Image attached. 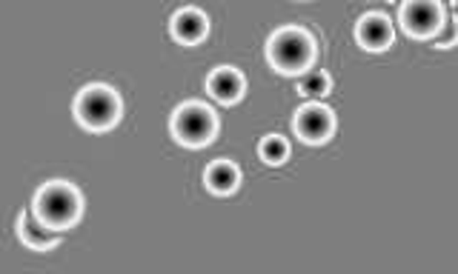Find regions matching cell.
<instances>
[{
  "mask_svg": "<svg viewBox=\"0 0 458 274\" xmlns=\"http://www.w3.org/2000/svg\"><path fill=\"white\" fill-rule=\"evenodd\" d=\"M35 214L38 218L52 226L66 232L69 226H75L81 218V195L75 186H69L64 180H52L43 183L38 195H35Z\"/></svg>",
  "mask_w": 458,
  "mask_h": 274,
  "instance_id": "obj_1",
  "label": "cell"
},
{
  "mask_svg": "<svg viewBox=\"0 0 458 274\" xmlns=\"http://www.w3.org/2000/svg\"><path fill=\"white\" fill-rule=\"evenodd\" d=\"M267 57L284 75H301L304 69H310L315 57V40L310 32L298 26H286L281 32H276L267 43Z\"/></svg>",
  "mask_w": 458,
  "mask_h": 274,
  "instance_id": "obj_2",
  "label": "cell"
},
{
  "mask_svg": "<svg viewBox=\"0 0 458 274\" xmlns=\"http://www.w3.org/2000/svg\"><path fill=\"white\" fill-rule=\"evenodd\" d=\"M75 118L92 132H106L121 118V100L109 86H86L75 100Z\"/></svg>",
  "mask_w": 458,
  "mask_h": 274,
  "instance_id": "obj_3",
  "label": "cell"
},
{
  "mask_svg": "<svg viewBox=\"0 0 458 274\" xmlns=\"http://www.w3.org/2000/svg\"><path fill=\"white\" fill-rule=\"evenodd\" d=\"M215 114L212 109L200 104H183L175 114H172V135H175L183 146H207L215 137Z\"/></svg>",
  "mask_w": 458,
  "mask_h": 274,
  "instance_id": "obj_4",
  "label": "cell"
},
{
  "mask_svg": "<svg viewBox=\"0 0 458 274\" xmlns=\"http://www.w3.org/2000/svg\"><path fill=\"white\" fill-rule=\"evenodd\" d=\"M398 18H401V26H404V32L410 37L427 40L441 29L444 9H441L438 0H404Z\"/></svg>",
  "mask_w": 458,
  "mask_h": 274,
  "instance_id": "obj_5",
  "label": "cell"
},
{
  "mask_svg": "<svg viewBox=\"0 0 458 274\" xmlns=\"http://www.w3.org/2000/svg\"><path fill=\"white\" fill-rule=\"evenodd\" d=\"M295 132L304 143H327L329 135L335 132V118H333V109H327L321 104H307L295 112Z\"/></svg>",
  "mask_w": 458,
  "mask_h": 274,
  "instance_id": "obj_6",
  "label": "cell"
},
{
  "mask_svg": "<svg viewBox=\"0 0 458 274\" xmlns=\"http://www.w3.org/2000/svg\"><path fill=\"white\" fill-rule=\"evenodd\" d=\"M18 237L26 243L29 249H35V252H49V249L57 246V243H61L64 232H61V228L47 226V223H43V220L38 218V214H35V209H32V212H23L21 218H18Z\"/></svg>",
  "mask_w": 458,
  "mask_h": 274,
  "instance_id": "obj_7",
  "label": "cell"
},
{
  "mask_svg": "<svg viewBox=\"0 0 458 274\" xmlns=\"http://www.w3.org/2000/svg\"><path fill=\"white\" fill-rule=\"evenodd\" d=\"M355 40L369 52H381L393 43V26L384 14H364L355 26Z\"/></svg>",
  "mask_w": 458,
  "mask_h": 274,
  "instance_id": "obj_8",
  "label": "cell"
},
{
  "mask_svg": "<svg viewBox=\"0 0 458 274\" xmlns=\"http://www.w3.org/2000/svg\"><path fill=\"white\" fill-rule=\"evenodd\" d=\"M207 89L215 100H221V104H235V100H241V95H243V75L238 69L218 66L209 75Z\"/></svg>",
  "mask_w": 458,
  "mask_h": 274,
  "instance_id": "obj_9",
  "label": "cell"
},
{
  "mask_svg": "<svg viewBox=\"0 0 458 274\" xmlns=\"http://www.w3.org/2000/svg\"><path fill=\"white\" fill-rule=\"evenodd\" d=\"M207 29H209L207 14L200 12V9H192V6L175 12V18H172V37L181 40V43H198V40H204Z\"/></svg>",
  "mask_w": 458,
  "mask_h": 274,
  "instance_id": "obj_10",
  "label": "cell"
},
{
  "mask_svg": "<svg viewBox=\"0 0 458 274\" xmlns=\"http://www.w3.org/2000/svg\"><path fill=\"white\" fill-rule=\"evenodd\" d=\"M207 189L215 192V195H233L241 183V169L233 163V161H215L209 169H207Z\"/></svg>",
  "mask_w": 458,
  "mask_h": 274,
  "instance_id": "obj_11",
  "label": "cell"
},
{
  "mask_svg": "<svg viewBox=\"0 0 458 274\" xmlns=\"http://www.w3.org/2000/svg\"><path fill=\"white\" fill-rule=\"evenodd\" d=\"M329 89H333V80H329V75L324 69H304L298 75V92L304 97H310V100L327 97Z\"/></svg>",
  "mask_w": 458,
  "mask_h": 274,
  "instance_id": "obj_12",
  "label": "cell"
},
{
  "mask_svg": "<svg viewBox=\"0 0 458 274\" xmlns=\"http://www.w3.org/2000/svg\"><path fill=\"white\" fill-rule=\"evenodd\" d=\"M258 157H261L267 166H281V163H286V157H290V143H286L281 135H267L261 143H258Z\"/></svg>",
  "mask_w": 458,
  "mask_h": 274,
  "instance_id": "obj_13",
  "label": "cell"
},
{
  "mask_svg": "<svg viewBox=\"0 0 458 274\" xmlns=\"http://www.w3.org/2000/svg\"><path fill=\"white\" fill-rule=\"evenodd\" d=\"M433 40V46L438 49H447V46H455L458 43V21H455V14L453 12H444V21H441V29L438 32L429 37Z\"/></svg>",
  "mask_w": 458,
  "mask_h": 274,
  "instance_id": "obj_14",
  "label": "cell"
},
{
  "mask_svg": "<svg viewBox=\"0 0 458 274\" xmlns=\"http://www.w3.org/2000/svg\"><path fill=\"white\" fill-rule=\"evenodd\" d=\"M450 12L455 14V21H458V0H453V4H450Z\"/></svg>",
  "mask_w": 458,
  "mask_h": 274,
  "instance_id": "obj_15",
  "label": "cell"
},
{
  "mask_svg": "<svg viewBox=\"0 0 458 274\" xmlns=\"http://www.w3.org/2000/svg\"><path fill=\"white\" fill-rule=\"evenodd\" d=\"M390 4H404V0H390Z\"/></svg>",
  "mask_w": 458,
  "mask_h": 274,
  "instance_id": "obj_16",
  "label": "cell"
}]
</instances>
